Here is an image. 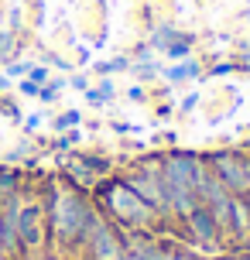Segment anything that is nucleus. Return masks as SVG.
Segmentation results:
<instances>
[{
  "label": "nucleus",
  "instance_id": "nucleus-1",
  "mask_svg": "<svg viewBox=\"0 0 250 260\" xmlns=\"http://www.w3.org/2000/svg\"><path fill=\"white\" fill-rule=\"evenodd\" d=\"M45 199V222H48V250L52 253H82L86 236L103 219L86 192L72 188L66 178H48L41 185Z\"/></svg>",
  "mask_w": 250,
  "mask_h": 260
},
{
  "label": "nucleus",
  "instance_id": "nucleus-2",
  "mask_svg": "<svg viewBox=\"0 0 250 260\" xmlns=\"http://www.w3.org/2000/svg\"><path fill=\"white\" fill-rule=\"evenodd\" d=\"M89 195H92V202H96V209H100L113 226H120V230L158 233L161 226H168V219H165L161 212H154L123 178H100V185H96Z\"/></svg>",
  "mask_w": 250,
  "mask_h": 260
},
{
  "label": "nucleus",
  "instance_id": "nucleus-3",
  "mask_svg": "<svg viewBox=\"0 0 250 260\" xmlns=\"http://www.w3.org/2000/svg\"><path fill=\"white\" fill-rule=\"evenodd\" d=\"M14 233H17V247L21 257H35L48 250V222H45V199H41V185L38 188H24L21 206L14 216Z\"/></svg>",
  "mask_w": 250,
  "mask_h": 260
},
{
  "label": "nucleus",
  "instance_id": "nucleus-4",
  "mask_svg": "<svg viewBox=\"0 0 250 260\" xmlns=\"http://www.w3.org/2000/svg\"><path fill=\"white\" fill-rule=\"evenodd\" d=\"M178 230L185 233V240H189L192 250H199V253H223V250H226L223 233H220V226H216V219H212V212L202 206V202H199V206L178 222Z\"/></svg>",
  "mask_w": 250,
  "mask_h": 260
},
{
  "label": "nucleus",
  "instance_id": "nucleus-5",
  "mask_svg": "<svg viewBox=\"0 0 250 260\" xmlns=\"http://www.w3.org/2000/svg\"><path fill=\"white\" fill-rule=\"evenodd\" d=\"M206 157L192 154V151H165V168H161V182L168 185H182L199 192V185L206 178Z\"/></svg>",
  "mask_w": 250,
  "mask_h": 260
},
{
  "label": "nucleus",
  "instance_id": "nucleus-6",
  "mask_svg": "<svg viewBox=\"0 0 250 260\" xmlns=\"http://www.w3.org/2000/svg\"><path fill=\"white\" fill-rule=\"evenodd\" d=\"M202 157H206L209 175H216L230 188V195L247 192V151H209Z\"/></svg>",
  "mask_w": 250,
  "mask_h": 260
},
{
  "label": "nucleus",
  "instance_id": "nucleus-7",
  "mask_svg": "<svg viewBox=\"0 0 250 260\" xmlns=\"http://www.w3.org/2000/svg\"><path fill=\"white\" fill-rule=\"evenodd\" d=\"M123 250H127V233L103 216V219L92 226V233L86 236V243H82V257H86V260H120V257H123Z\"/></svg>",
  "mask_w": 250,
  "mask_h": 260
},
{
  "label": "nucleus",
  "instance_id": "nucleus-8",
  "mask_svg": "<svg viewBox=\"0 0 250 260\" xmlns=\"http://www.w3.org/2000/svg\"><path fill=\"white\" fill-rule=\"evenodd\" d=\"M120 178L131 185L134 192L141 195V199H144V202L154 209V212H161V216L168 219V206H165V185H161V175H144V171H134V168H131V171H123ZM168 222H171V219H168Z\"/></svg>",
  "mask_w": 250,
  "mask_h": 260
},
{
  "label": "nucleus",
  "instance_id": "nucleus-9",
  "mask_svg": "<svg viewBox=\"0 0 250 260\" xmlns=\"http://www.w3.org/2000/svg\"><path fill=\"white\" fill-rule=\"evenodd\" d=\"M58 168H62V178H66L72 188H79V192H86V195L100 185V175L86 165V157H82V154H66L62 161H58Z\"/></svg>",
  "mask_w": 250,
  "mask_h": 260
},
{
  "label": "nucleus",
  "instance_id": "nucleus-10",
  "mask_svg": "<svg viewBox=\"0 0 250 260\" xmlns=\"http://www.w3.org/2000/svg\"><path fill=\"white\" fill-rule=\"evenodd\" d=\"M27 182H24V175L21 171H14V168H0V209H11L21 202V195H24Z\"/></svg>",
  "mask_w": 250,
  "mask_h": 260
},
{
  "label": "nucleus",
  "instance_id": "nucleus-11",
  "mask_svg": "<svg viewBox=\"0 0 250 260\" xmlns=\"http://www.w3.org/2000/svg\"><path fill=\"white\" fill-rule=\"evenodd\" d=\"M154 260H196V250H185L175 240L154 236Z\"/></svg>",
  "mask_w": 250,
  "mask_h": 260
},
{
  "label": "nucleus",
  "instance_id": "nucleus-12",
  "mask_svg": "<svg viewBox=\"0 0 250 260\" xmlns=\"http://www.w3.org/2000/svg\"><path fill=\"white\" fill-rule=\"evenodd\" d=\"M196 76H199V62H178V65H171V69L161 72L165 82H189V79H196Z\"/></svg>",
  "mask_w": 250,
  "mask_h": 260
},
{
  "label": "nucleus",
  "instance_id": "nucleus-13",
  "mask_svg": "<svg viewBox=\"0 0 250 260\" xmlns=\"http://www.w3.org/2000/svg\"><path fill=\"white\" fill-rule=\"evenodd\" d=\"M185 35H178V31H175V27H154V31H151V48H154V52H165V48H171V45H175V41H182Z\"/></svg>",
  "mask_w": 250,
  "mask_h": 260
},
{
  "label": "nucleus",
  "instance_id": "nucleus-14",
  "mask_svg": "<svg viewBox=\"0 0 250 260\" xmlns=\"http://www.w3.org/2000/svg\"><path fill=\"white\" fill-rule=\"evenodd\" d=\"M131 168H134V171H144V175H161V168H165V151H158V154H144V157H137Z\"/></svg>",
  "mask_w": 250,
  "mask_h": 260
},
{
  "label": "nucleus",
  "instance_id": "nucleus-15",
  "mask_svg": "<svg viewBox=\"0 0 250 260\" xmlns=\"http://www.w3.org/2000/svg\"><path fill=\"white\" fill-rule=\"evenodd\" d=\"M86 100H89L92 106H106L110 103V96H113V86H110V82H100V86H96V89H92V86H86Z\"/></svg>",
  "mask_w": 250,
  "mask_h": 260
},
{
  "label": "nucleus",
  "instance_id": "nucleus-16",
  "mask_svg": "<svg viewBox=\"0 0 250 260\" xmlns=\"http://www.w3.org/2000/svg\"><path fill=\"white\" fill-rule=\"evenodd\" d=\"M76 123H82L79 110H66V113L55 117V130H58V134H62V130H76Z\"/></svg>",
  "mask_w": 250,
  "mask_h": 260
},
{
  "label": "nucleus",
  "instance_id": "nucleus-17",
  "mask_svg": "<svg viewBox=\"0 0 250 260\" xmlns=\"http://www.w3.org/2000/svg\"><path fill=\"white\" fill-rule=\"evenodd\" d=\"M66 89V79H52V82H45L38 89V100L41 103H52V100H58V92Z\"/></svg>",
  "mask_w": 250,
  "mask_h": 260
},
{
  "label": "nucleus",
  "instance_id": "nucleus-18",
  "mask_svg": "<svg viewBox=\"0 0 250 260\" xmlns=\"http://www.w3.org/2000/svg\"><path fill=\"white\" fill-rule=\"evenodd\" d=\"M11 58H14V31L0 27V62H11Z\"/></svg>",
  "mask_w": 250,
  "mask_h": 260
},
{
  "label": "nucleus",
  "instance_id": "nucleus-19",
  "mask_svg": "<svg viewBox=\"0 0 250 260\" xmlns=\"http://www.w3.org/2000/svg\"><path fill=\"white\" fill-rule=\"evenodd\" d=\"M0 113L11 120V123H17V120H21V110H17V103H14V100H4V96H0Z\"/></svg>",
  "mask_w": 250,
  "mask_h": 260
},
{
  "label": "nucleus",
  "instance_id": "nucleus-20",
  "mask_svg": "<svg viewBox=\"0 0 250 260\" xmlns=\"http://www.w3.org/2000/svg\"><path fill=\"white\" fill-rule=\"evenodd\" d=\"M27 82H35V86H45V82H48V69H45V65H31V72H27Z\"/></svg>",
  "mask_w": 250,
  "mask_h": 260
},
{
  "label": "nucleus",
  "instance_id": "nucleus-21",
  "mask_svg": "<svg viewBox=\"0 0 250 260\" xmlns=\"http://www.w3.org/2000/svg\"><path fill=\"white\" fill-rule=\"evenodd\" d=\"M127 65H131V58H127V55H120V58H113V62H106L100 72H123Z\"/></svg>",
  "mask_w": 250,
  "mask_h": 260
},
{
  "label": "nucleus",
  "instance_id": "nucleus-22",
  "mask_svg": "<svg viewBox=\"0 0 250 260\" xmlns=\"http://www.w3.org/2000/svg\"><path fill=\"white\" fill-rule=\"evenodd\" d=\"M199 96H189V100H182V113H189V110H196Z\"/></svg>",
  "mask_w": 250,
  "mask_h": 260
},
{
  "label": "nucleus",
  "instance_id": "nucleus-23",
  "mask_svg": "<svg viewBox=\"0 0 250 260\" xmlns=\"http://www.w3.org/2000/svg\"><path fill=\"white\" fill-rule=\"evenodd\" d=\"M24 127H27V130H38V127H41V117H38V113H35V117H27Z\"/></svg>",
  "mask_w": 250,
  "mask_h": 260
},
{
  "label": "nucleus",
  "instance_id": "nucleus-24",
  "mask_svg": "<svg viewBox=\"0 0 250 260\" xmlns=\"http://www.w3.org/2000/svg\"><path fill=\"white\" fill-rule=\"evenodd\" d=\"M72 86H76V89H86L89 82H86V76H76V79H72Z\"/></svg>",
  "mask_w": 250,
  "mask_h": 260
},
{
  "label": "nucleus",
  "instance_id": "nucleus-25",
  "mask_svg": "<svg viewBox=\"0 0 250 260\" xmlns=\"http://www.w3.org/2000/svg\"><path fill=\"white\" fill-rule=\"evenodd\" d=\"M113 130H117V134H131L134 127H131V123H113Z\"/></svg>",
  "mask_w": 250,
  "mask_h": 260
},
{
  "label": "nucleus",
  "instance_id": "nucleus-26",
  "mask_svg": "<svg viewBox=\"0 0 250 260\" xmlns=\"http://www.w3.org/2000/svg\"><path fill=\"white\" fill-rule=\"evenodd\" d=\"M0 89H7V76H0Z\"/></svg>",
  "mask_w": 250,
  "mask_h": 260
},
{
  "label": "nucleus",
  "instance_id": "nucleus-27",
  "mask_svg": "<svg viewBox=\"0 0 250 260\" xmlns=\"http://www.w3.org/2000/svg\"><path fill=\"white\" fill-rule=\"evenodd\" d=\"M0 250H4V230H0Z\"/></svg>",
  "mask_w": 250,
  "mask_h": 260
},
{
  "label": "nucleus",
  "instance_id": "nucleus-28",
  "mask_svg": "<svg viewBox=\"0 0 250 260\" xmlns=\"http://www.w3.org/2000/svg\"><path fill=\"white\" fill-rule=\"evenodd\" d=\"M0 260H11V257H7V253H4V250H0Z\"/></svg>",
  "mask_w": 250,
  "mask_h": 260
}]
</instances>
